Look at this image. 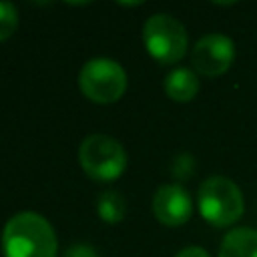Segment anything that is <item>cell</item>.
Masks as SVG:
<instances>
[{"label":"cell","instance_id":"obj_1","mask_svg":"<svg viewBox=\"0 0 257 257\" xmlns=\"http://www.w3.org/2000/svg\"><path fill=\"white\" fill-rule=\"evenodd\" d=\"M4 257H56L58 239L48 219L22 211L8 219L2 231Z\"/></svg>","mask_w":257,"mask_h":257},{"label":"cell","instance_id":"obj_2","mask_svg":"<svg viewBox=\"0 0 257 257\" xmlns=\"http://www.w3.org/2000/svg\"><path fill=\"white\" fill-rule=\"evenodd\" d=\"M197 205L203 219L217 229L235 225L245 211V199L241 189L223 175L207 177L199 185Z\"/></svg>","mask_w":257,"mask_h":257},{"label":"cell","instance_id":"obj_3","mask_svg":"<svg viewBox=\"0 0 257 257\" xmlns=\"http://www.w3.org/2000/svg\"><path fill=\"white\" fill-rule=\"evenodd\" d=\"M78 163L92 181L110 183L126 171L128 157L120 141L108 135H88L78 147Z\"/></svg>","mask_w":257,"mask_h":257},{"label":"cell","instance_id":"obj_4","mask_svg":"<svg viewBox=\"0 0 257 257\" xmlns=\"http://www.w3.org/2000/svg\"><path fill=\"white\" fill-rule=\"evenodd\" d=\"M143 42L151 58H155L159 64L179 62L189 48L185 26L181 20L167 12H159L147 18L143 26Z\"/></svg>","mask_w":257,"mask_h":257},{"label":"cell","instance_id":"obj_5","mask_svg":"<svg viewBox=\"0 0 257 257\" xmlns=\"http://www.w3.org/2000/svg\"><path fill=\"white\" fill-rule=\"evenodd\" d=\"M128 78L124 68L110 58H90L78 72L80 92L96 104H112L126 90Z\"/></svg>","mask_w":257,"mask_h":257},{"label":"cell","instance_id":"obj_6","mask_svg":"<svg viewBox=\"0 0 257 257\" xmlns=\"http://www.w3.org/2000/svg\"><path fill=\"white\" fill-rule=\"evenodd\" d=\"M235 60V42L221 32L201 36L191 50V64L195 72L215 78L225 74Z\"/></svg>","mask_w":257,"mask_h":257},{"label":"cell","instance_id":"obj_7","mask_svg":"<svg viewBox=\"0 0 257 257\" xmlns=\"http://www.w3.org/2000/svg\"><path fill=\"white\" fill-rule=\"evenodd\" d=\"M153 213L165 227H181L193 215V201L185 187L179 183L161 185L153 195Z\"/></svg>","mask_w":257,"mask_h":257},{"label":"cell","instance_id":"obj_8","mask_svg":"<svg viewBox=\"0 0 257 257\" xmlns=\"http://www.w3.org/2000/svg\"><path fill=\"white\" fill-rule=\"evenodd\" d=\"M217 257H257V229L233 227L223 237Z\"/></svg>","mask_w":257,"mask_h":257},{"label":"cell","instance_id":"obj_9","mask_svg":"<svg viewBox=\"0 0 257 257\" xmlns=\"http://www.w3.org/2000/svg\"><path fill=\"white\" fill-rule=\"evenodd\" d=\"M165 94L175 102H189L199 92V76L191 68H173L163 82Z\"/></svg>","mask_w":257,"mask_h":257},{"label":"cell","instance_id":"obj_10","mask_svg":"<svg viewBox=\"0 0 257 257\" xmlns=\"http://www.w3.org/2000/svg\"><path fill=\"white\" fill-rule=\"evenodd\" d=\"M96 213L104 223H120L126 215V201L118 191H102L96 199Z\"/></svg>","mask_w":257,"mask_h":257},{"label":"cell","instance_id":"obj_11","mask_svg":"<svg viewBox=\"0 0 257 257\" xmlns=\"http://www.w3.org/2000/svg\"><path fill=\"white\" fill-rule=\"evenodd\" d=\"M18 28V8L12 2H0V42L8 40Z\"/></svg>","mask_w":257,"mask_h":257},{"label":"cell","instance_id":"obj_12","mask_svg":"<svg viewBox=\"0 0 257 257\" xmlns=\"http://www.w3.org/2000/svg\"><path fill=\"white\" fill-rule=\"evenodd\" d=\"M195 173V157L189 153H179L173 161H171V175L177 181H187L191 179Z\"/></svg>","mask_w":257,"mask_h":257},{"label":"cell","instance_id":"obj_13","mask_svg":"<svg viewBox=\"0 0 257 257\" xmlns=\"http://www.w3.org/2000/svg\"><path fill=\"white\" fill-rule=\"evenodd\" d=\"M64 257H98V253H96V249L92 245L78 241V243H72V245L66 247Z\"/></svg>","mask_w":257,"mask_h":257},{"label":"cell","instance_id":"obj_14","mask_svg":"<svg viewBox=\"0 0 257 257\" xmlns=\"http://www.w3.org/2000/svg\"><path fill=\"white\" fill-rule=\"evenodd\" d=\"M175 257H211V255L203 247H199V245H189V247L181 249Z\"/></svg>","mask_w":257,"mask_h":257}]
</instances>
